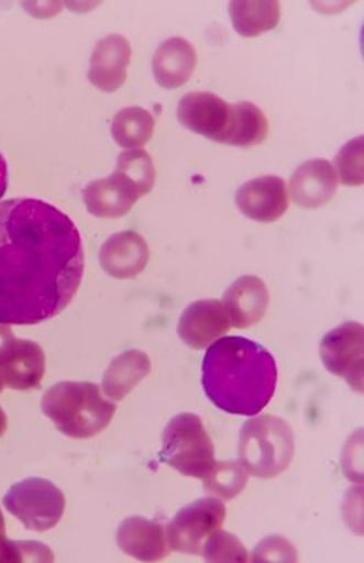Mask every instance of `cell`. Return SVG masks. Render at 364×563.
<instances>
[{
	"label": "cell",
	"mask_w": 364,
	"mask_h": 563,
	"mask_svg": "<svg viewBox=\"0 0 364 563\" xmlns=\"http://www.w3.org/2000/svg\"><path fill=\"white\" fill-rule=\"evenodd\" d=\"M85 272L78 228L37 199L0 203V324L35 325L74 300Z\"/></svg>",
	"instance_id": "cell-1"
},
{
	"label": "cell",
	"mask_w": 364,
	"mask_h": 563,
	"mask_svg": "<svg viewBox=\"0 0 364 563\" xmlns=\"http://www.w3.org/2000/svg\"><path fill=\"white\" fill-rule=\"evenodd\" d=\"M202 384L206 397L219 410L253 417L275 396L276 361L255 341L223 336L206 351Z\"/></svg>",
	"instance_id": "cell-2"
},
{
	"label": "cell",
	"mask_w": 364,
	"mask_h": 563,
	"mask_svg": "<svg viewBox=\"0 0 364 563\" xmlns=\"http://www.w3.org/2000/svg\"><path fill=\"white\" fill-rule=\"evenodd\" d=\"M42 411L62 434L86 440L109 426L117 406L102 396L99 385L64 382L47 389Z\"/></svg>",
	"instance_id": "cell-3"
},
{
	"label": "cell",
	"mask_w": 364,
	"mask_h": 563,
	"mask_svg": "<svg viewBox=\"0 0 364 563\" xmlns=\"http://www.w3.org/2000/svg\"><path fill=\"white\" fill-rule=\"evenodd\" d=\"M295 455V434L279 417L263 413L243 423L239 437V460L256 478L279 476Z\"/></svg>",
	"instance_id": "cell-4"
},
{
	"label": "cell",
	"mask_w": 364,
	"mask_h": 563,
	"mask_svg": "<svg viewBox=\"0 0 364 563\" xmlns=\"http://www.w3.org/2000/svg\"><path fill=\"white\" fill-rule=\"evenodd\" d=\"M162 442L157 461L181 475L203 479L217 462L213 442L195 413L185 412L172 418L163 431Z\"/></svg>",
	"instance_id": "cell-5"
},
{
	"label": "cell",
	"mask_w": 364,
	"mask_h": 563,
	"mask_svg": "<svg viewBox=\"0 0 364 563\" xmlns=\"http://www.w3.org/2000/svg\"><path fill=\"white\" fill-rule=\"evenodd\" d=\"M3 505L29 531L46 532L64 517L66 499L51 481L27 478L12 485Z\"/></svg>",
	"instance_id": "cell-6"
},
{
	"label": "cell",
	"mask_w": 364,
	"mask_h": 563,
	"mask_svg": "<svg viewBox=\"0 0 364 563\" xmlns=\"http://www.w3.org/2000/svg\"><path fill=\"white\" fill-rule=\"evenodd\" d=\"M227 507L218 498H202L181 508L166 527L172 551L200 555L213 532L223 526Z\"/></svg>",
	"instance_id": "cell-7"
},
{
	"label": "cell",
	"mask_w": 364,
	"mask_h": 563,
	"mask_svg": "<svg viewBox=\"0 0 364 563\" xmlns=\"http://www.w3.org/2000/svg\"><path fill=\"white\" fill-rule=\"evenodd\" d=\"M45 361L40 344L16 339L11 327L0 324V377L7 387L19 391L40 387Z\"/></svg>",
	"instance_id": "cell-8"
},
{
	"label": "cell",
	"mask_w": 364,
	"mask_h": 563,
	"mask_svg": "<svg viewBox=\"0 0 364 563\" xmlns=\"http://www.w3.org/2000/svg\"><path fill=\"white\" fill-rule=\"evenodd\" d=\"M364 330L361 322L348 321L329 331L320 343L326 369L346 379L354 391H363Z\"/></svg>",
	"instance_id": "cell-9"
},
{
	"label": "cell",
	"mask_w": 364,
	"mask_h": 563,
	"mask_svg": "<svg viewBox=\"0 0 364 563\" xmlns=\"http://www.w3.org/2000/svg\"><path fill=\"white\" fill-rule=\"evenodd\" d=\"M177 119L190 132L220 143L228 129L230 104L210 91H191L177 106Z\"/></svg>",
	"instance_id": "cell-10"
},
{
	"label": "cell",
	"mask_w": 364,
	"mask_h": 563,
	"mask_svg": "<svg viewBox=\"0 0 364 563\" xmlns=\"http://www.w3.org/2000/svg\"><path fill=\"white\" fill-rule=\"evenodd\" d=\"M236 206L247 219L273 223L289 209V192L279 176H263L247 181L236 192Z\"/></svg>",
	"instance_id": "cell-11"
},
{
	"label": "cell",
	"mask_w": 364,
	"mask_h": 563,
	"mask_svg": "<svg viewBox=\"0 0 364 563\" xmlns=\"http://www.w3.org/2000/svg\"><path fill=\"white\" fill-rule=\"evenodd\" d=\"M230 321L222 301L199 300L181 312L177 334L186 345L195 350H205L230 330Z\"/></svg>",
	"instance_id": "cell-12"
},
{
	"label": "cell",
	"mask_w": 364,
	"mask_h": 563,
	"mask_svg": "<svg viewBox=\"0 0 364 563\" xmlns=\"http://www.w3.org/2000/svg\"><path fill=\"white\" fill-rule=\"evenodd\" d=\"M131 57L132 47L126 37L109 35L100 38L90 57V84L104 93H113L121 89L126 81Z\"/></svg>",
	"instance_id": "cell-13"
},
{
	"label": "cell",
	"mask_w": 364,
	"mask_h": 563,
	"mask_svg": "<svg viewBox=\"0 0 364 563\" xmlns=\"http://www.w3.org/2000/svg\"><path fill=\"white\" fill-rule=\"evenodd\" d=\"M148 245L136 231L113 234L103 243L99 253L100 266L114 278L126 280L139 276L148 262Z\"/></svg>",
	"instance_id": "cell-14"
},
{
	"label": "cell",
	"mask_w": 364,
	"mask_h": 563,
	"mask_svg": "<svg viewBox=\"0 0 364 563\" xmlns=\"http://www.w3.org/2000/svg\"><path fill=\"white\" fill-rule=\"evenodd\" d=\"M338 176L332 163L324 158L305 162L290 179L291 199L305 209L328 205L338 191Z\"/></svg>",
	"instance_id": "cell-15"
},
{
	"label": "cell",
	"mask_w": 364,
	"mask_h": 563,
	"mask_svg": "<svg viewBox=\"0 0 364 563\" xmlns=\"http://www.w3.org/2000/svg\"><path fill=\"white\" fill-rule=\"evenodd\" d=\"M118 547L142 562L165 560L170 553L166 527L143 517L124 519L117 532Z\"/></svg>",
	"instance_id": "cell-16"
},
{
	"label": "cell",
	"mask_w": 364,
	"mask_h": 563,
	"mask_svg": "<svg viewBox=\"0 0 364 563\" xmlns=\"http://www.w3.org/2000/svg\"><path fill=\"white\" fill-rule=\"evenodd\" d=\"M81 197L89 213L99 219H121L141 199L135 187L117 170L107 179L90 181Z\"/></svg>",
	"instance_id": "cell-17"
},
{
	"label": "cell",
	"mask_w": 364,
	"mask_h": 563,
	"mask_svg": "<svg viewBox=\"0 0 364 563\" xmlns=\"http://www.w3.org/2000/svg\"><path fill=\"white\" fill-rule=\"evenodd\" d=\"M271 296L266 284L255 276L238 278L224 292L222 305L234 329H249L265 317Z\"/></svg>",
	"instance_id": "cell-18"
},
{
	"label": "cell",
	"mask_w": 364,
	"mask_h": 563,
	"mask_svg": "<svg viewBox=\"0 0 364 563\" xmlns=\"http://www.w3.org/2000/svg\"><path fill=\"white\" fill-rule=\"evenodd\" d=\"M196 64H198V55L186 38H167L157 47L153 56V75L162 88L177 89L188 84Z\"/></svg>",
	"instance_id": "cell-19"
},
{
	"label": "cell",
	"mask_w": 364,
	"mask_h": 563,
	"mask_svg": "<svg viewBox=\"0 0 364 563\" xmlns=\"http://www.w3.org/2000/svg\"><path fill=\"white\" fill-rule=\"evenodd\" d=\"M151 358L139 350H129L112 360L103 375L104 394L113 401H122L129 393L151 374Z\"/></svg>",
	"instance_id": "cell-20"
},
{
	"label": "cell",
	"mask_w": 364,
	"mask_h": 563,
	"mask_svg": "<svg viewBox=\"0 0 364 563\" xmlns=\"http://www.w3.org/2000/svg\"><path fill=\"white\" fill-rule=\"evenodd\" d=\"M267 134H269V122L256 104L234 103L230 104L228 129L220 143L247 148L261 144Z\"/></svg>",
	"instance_id": "cell-21"
},
{
	"label": "cell",
	"mask_w": 364,
	"mask_h": 563,
	"mask_svg": "<svg viewBox=\"0 0 364 563\" xmlns=\"http://www.w3.org/2000/svg\"><path fill=\"white\" fill-rule=\"evenodd\" d=\"M229 13L234 31L243 37H256L280 22L279 2H230Z\"/></svg>",
	"instance_id": "cell-22"
},
{
	"label": "cell",
	"mask_w": 364,
	"mask_h": 563,
	"mask_svg": "<svg viewBox=\"0 0 364 563\" xmlns=\"http://www.w3.org/2000/svg\"><path fill=\"white\" fill-rule=\"evenodd\" d=\"M155 132V119L146 109L131 106L114 115L112 136L123 148H139L151 141Z\"/></svg>",
	"instance_id": "cell-23"
},
{
	"label": "cell",
	"mask_w": 364,
	"mask_h": 563,
	"mask_svg": "<svg viewBox=\"0 0 364 563\" xmlns=\"http://www.w3.org/2000/svg\"><path fill=\"white\" fill-rule=\"evenodd\" d=\"M247 470L241 460L214 462L213 468L203 478L205 493L224 500L233 499L246 487Z\"/></svg>",
	"instance_id": "cell-24"
},
{
	"label": "cell",
	"mask_w": 364,
	"mask_h": 563,
	"mask_svg": "<svg viewBox=\"0 0 364 563\" xmlns=\"http://www.w3.org/2000/svg\"><path fill=\"white\" fill-rule=\"evenodd\" d=\"M117 172L135 187L139 197L151 192L156 181L155 165L152 157L142 148H133L119 154Z\"/></svg>",
	"instance_id": "cell-25"
},
{
	"label": "cell",
	"mask_w": 364,
	"mask_h": 563,
	"mask_svg": "<svg viewBox=\"0 0 364 563\" xmlns=\"http://www.w3.org/2000/svg\"><path fill=\"white\" fill-rule=\"evenodd\" d=\"M200 555L203 556L206 562L214 563H244L249 561V553L243 543L232 533L220 531V529L206 539Z\"/></svg>",
	"instance_id": "cell-26"
},
{
	"label": "cell",
	"mask_w": 364,
	"mask_h": 563,
	"mask_svg": "<svg viewBox=\"0 0 364 563\" xmlns=\"http://www.w3.org/2000/svg\"><path fill=\"white\" fill-rule=\"evenodd\" d=\"M54 561V552L42 542L9 541L7 537L0 538V563H51Z\"/></svg>",
	"instance_id": "cell-27"
},
{
	"label": "cell",
	"mask_w": 364,
	"mask_h": 563,
	"mask_svg": "<svg viewBox=\"0 0 364 563\" xmlns=\"http://www.w3.org/2000/svg\"><path fill=\"white\" fill-rule=\"evenodd\" d=\"M334 166L344 186L363 185V136L353 139L346 146L340 148L334 158Z\"/></svg>",
	"instance_id": "cell-28"
},
{
	"label": "cell",
	"mask_w": 364,
	"mask_h": 563,
	"mask_svg": "<svg viewBox=\"0 0 364 563\" xmlns=\"http://www.w3.org/2000/svg\"><path fill=\"white\" fill-rule=\"evenodd\" d=\"M252 562H296L297 551L291 542L282 537H269L257 543Z\"/></svg>",
	"instance_id": "cell-29"
},
{
	"label": "cell",
	"mask_w": 364,
	"mask_h": 563,
	"mask_svg": "<svg viewBox=\"0 0 364 563\" xmlns=\"http://www.w3.org/2000/svg\"><path fill=\"white\" fill-rule=\"evenodd\" d=\"M8 190V165L2 154H0V199Z\"/></svg>",
	"instance_id": "cell-30"
},
{
	"label": "cell",
	"mask_w": 364,
	"mask_h": 563,
	"mask_svg": "<svg viewBox=\"0 0 364 563\" xmlns=\"http://www.w3.org/2000/svg\"><path fill=\"white\" fill-rule=\"evenodd\" d=\"M4 383L2 377H0V393L3 391ZM8 428V418L7 413L3 412L2 408H0V438L4 435V432H7Z\"/></svg>",
	"instance_id": "cell-31"
},
{
	"label": "cell",
	"mask_w": 364,
	"mask_h": 563,
	"mask_svg": "<svg viewBox=\"0 0 364 563\" xmlns=\"http://www.w3.org/2000/svg\"><path fill=\"white\" fill-rule=\"evenodd\" d=\"M7 537V526H4V517L0 511V538Z\"/></svg>",
	"instance_id": "cell-32"
}]
</instances>
